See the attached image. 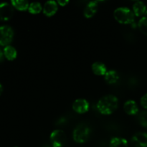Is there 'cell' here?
<instances>
[{"mask_svg": "<svg viewBox=\"0 0 147 147\" xmlns=\"http://www.w3.org/2000/svg\"><path fill=\"white\" fill-rule=\"evenodd\" d=\"M4 53H3L2 50L0 49V63L3 61V60H4Z\"/></svg>", "mask_w": 147, "mask_h": 147, "instance_id": "23", "label": "cell"}, {"mask_svg": "<svg viewBox=\"0 0 147 147\" xmlns=\"http://www.w3.org/2000/svg\"><path fill=\"white\" fill-rule=\"evenodd\" d=\"M58 9L57 3L55 1H48L45 3L42 11L47 17H52L57 12Z\"/></svg>", "mask_w": 147, "mask_h": 147, "instance_id": "10", "label": "cell"}, {"mask_svg": "<svg viewBox=\"0 0 147 147\" xmlns=\"http://www.w3.org/2000/svg\"><path fill=\"white\" fill-rule=\"evenodd\" d=\"M139 122L140 124L144 127L147 128V113L146 112H143L141 114L139 117Z\"/></svg>", "mask_w": 147, "mask_h": 147, "instance_id": "20", "label": "cell"}, {"mask_svg": "<svg viewBox=\"0 0 147 147\" xmlns=\"http://www.w3.org/2000/svg\"><path fill=\"white\" fill-rule=\"evenodd\" d=\"M14 14L13 6L9 3H0V20L7 21L12 17Z\"/></svg>", "mask_w": 147, "mask_h": 147, "instance_id": "6", "label": "cell"}, {"mask_svg": "<svg viewBox=\"0 0 147 147\" xmlns=\"http://www.w3.org/2000/svg\"><path fill=\"white\" fill-rule=\"evenodd\" d=\"M90 105L88 101L86 99L78 98L75 100L73 103V109L75 112L79 114H83L88 111Z\"/></svg>", "mask_w": 147, "mask_h": 147, "instance_id": "7", "label": "cell"}, {"mask_svg": "<svg viewBox=\"0 0 147 147\" xmlns=\"http://www.w3.org/2000/svg\"><path fill=\"white\" fill-rule=\"evenodd\" d=\"M11 4L13 7L20 11H26L30 7V3L25 0H12Z\"/></svg>", "mask_w": 147, "mask_h": 147, "instance_id": "17", "label": "cell"}, {"mask_svg": "<svg viewBox=\"0 0 147 147\" xmlns=\"http://www.w3.org/2000/svg\"><path fill=\"white\" fill-rule=\"evenodd\" d=\"M138 27H139V30L144 34L147 36V17L144 16L139 20V23H138Z\"/></svg>", "mask_w": 147, "mask_h": 147, "instance_id": "19", "label": "cell"}, {"mask_svg": "<svg viewBox=\"0 0 147 147\" xmlns=\"http://www.w3.org/2000/svg\"><path fill=\"white\" fill-rule=\"evenodd\" d=\"M14 37V31L10 26H0V45H9Z\"/></svg>", "mask_w": 147, "mask_h": 147, "instance_id": "4", "label": "cell"}, {"mask_svg": "<svg viewBox=\"0 0 147 147\" xmlns=\"http://www.w3.org/2000/svg\"><path fill=\"white\" fill-rule=\"evenodd\" d=\"M113 17L118 22L122 24H131L134 22V14L127 7H119L115 9Z\"/></svg>", "mask_w": 147, "mask_h": 147, "instance_id": "2", "label": "cell"}, {"mask_svg": "<svg viewBox=\"0 0 147 147\" xmlns=\"http://www.w3.org/2000/svg\"><path fill=\"white\" fill-rule=\"evenodd\" d=\"M133 12L136 17H142L147 14L146 6L143 1H136L133 4Z\"/></svg>", "mask_w": 147, "mask_h": 147, "instance_id": "11", "label": "cell"}, {"mask_svg": "<svg viewBox=\"0 0 147 147\" xmlns=\"http://www.w3.org/2000/svg\"><path fill=\"white\" fill-rule=\"evenodd\" d=\"M3 53H4V57L8 60H14L17 56V50L10 45L4 47Z\"/></svg>", "mask_w": 147, "mask_h": 147, "instance_id": "15", "label": "cell"}, {"mask_svg": "<svg viewBox=\"0 0 147 147\" xmlns=\"http://www.w3.org/2000/svg\"><path fill=\"white\" fill-rule=\"evenodd\" d=\"M119 75L117 73V71L113 70H111L107 71L106 75L104 76V79L106 82L109 84H115L119 81Z\"/></svg>", "mask_w": 147, "mask_h": 147, "instance_id": "14", "label": "cell"}, {"mask_svg": "<svg viewBox=\"0 0 147 147\" xmlns=\"http://www.w3.org/2000/svg\"><path fill=\"white\" fill-rule=\"evenodd\" d=\"M90 134V129L84 123L78 125L73 130V140L78 144H83L88 139Z\"/></svg>", "mask_w": 147, "mask_h": 147, "instance_id": "3", "label": "cell"}, {"mask_svg": "<svg viewBox=\"0 0 147 147\" xmlns=\"http://www.w3.org/2000/svg\"><path fill=\"white\" fill-rule=\"evenodd\" d=\"M43 9V7H42V4L40 2H32L30 4L28 11L30 14H40Z\"/></svg>", "mask_w": 147, "mask_h": 147, "instance_id": "18", "label": "cell"}, {"mask_svg": "<svg viewBox=\"0 0 147 147\" xmlns=\"http://www.w3.org/2000/svg\"><path fill=\"white\" fill-rule=\"evenodd\" d=\"M97 109L103 115H111L114 113L119 106V100L113 95H106L98 101Z\"/></svg>", "mask_w": 147, "mask_h": 147, "instance_id": "1", "label": "cell"}, {"mask_svg": "<svg viewBox=\"0 0 147 147\" xmlns=\"http://www.w3.org/2000/svg\"><path fill=\"white\" fill-rule=\"evenodd\" d=\"M131 140L137 147H147V133L138 132L134 135Z\"/></svg>", "mask_w": 147, "mask_h": 147, "instance_id": "8", "label": "cell"}, {"mask_svg": "<svg viewBox=\"0 0 147 147\" xmlns=\"http://www.w3.org/2000/svg\"><path fill=\"white\" fill-rule=\"evenodd\" d=\"M50 142L53 147H63L66 142V135L63 131L56 129L50 134Z\"/></svg>", "mask_w": 147, "mask_h": 147, "instance_id": "5", "label": "cell"}, {"mask_svg": "<svg viewBox=\"0 0 147 147\" xmlns=\"http://www.w3.org/2000/svg\"><path fill=\"white\" fill-rule=\"evenodd\" d=\"M123 109L128 115H131V116L136 115L139 112V108H138L137 104H136V101L133 100H129L125 102L124 105H123Z\"/></svg>", "mask_w": 147, "mask_h": 147, "instance_id": "12", "label": "cell"}, {"mask_svg": "<svg viewBox=\"0 0 147 147\" xmlns=\"http://www.w3.org/2000/svg\"><path fill=\"white\" fill-rule=\"evenodd\" d=\"M14 147H18V146H14Z\"/></svg>", "mask_w": 147, "mask_h": 147, "instance_id": "25", "label": "cell"}, {"mask_svg": "<svg viewBox=\"0 0 147 147\" xmlns=\"http://www.w3.org/2000/svg\"><path fill=\"white\" fill-rule=\"evenodd\" d=\"M2 91H3V87H2V86H1V83H0V95L1 94Z\"/></svg>", "mask_w": 147, "mask_h": 147, "instance_id": "24", "label": "cell"}, {"mask_svg": "<svg viewBox=\"0 0 147 147\" xmlns=\"http://www.w3.org/2000/svg\"><path fill=\"white\" fill-rule=\"evenodd\" d=\"M109 147H129V143L123 138L113 137L111 139Z\"/></svg>", "mask_w": 147, "mask_h": 147, "instance_id": "16", "label": "cell"}, {"mask_svg": "<svg viewBox=\"0 0 147 147\" xmlns=\"http://www.w3.org/2000/svg\"><path fill=\"white\" fill-rule=\"evenodd\" d=\"M92 71L95 75L98 76H105L107 73V67L104 63L101 62H96L92 65Z\"/></svg>", "mask_w": 147, "mask_h": 147, "instance_id": "13", "label": "cell"}, {"mask_svg": "<svg viewBox=\"0 0 147 147\" xmlns=\"http://www.w3.org/2000/svg\"><path fill=\"white\" fill-rule=\"evenodd\" d=\"M98 7V1H90L84 9V11H83L84 17L87 19L92 18L97 12Z\"/></svg>", "mask_w": 147, "mask_h": 147, "instance_id": "9", "label": "cell"}, {"mask_svg": "<svg viewBox=\"0 0 147 147\" xmlns=\"http://www.w3.org/2000/svg\"><path fill=\"white\" fill-rule=\"evenodd\" d=\"M57 3L60 6H62V7H65V6H66L67 4H68L69 1H60V0H59V1H57Z\"/></svg>", "mask_w": 147, "mask_h": 147, "instance_id": "22", "label": "cell"}, {"mask_svg": "<svg viewBox=\"0 0 147 147\" xmlns=\"http://www.w3.org/2000/svg\"><path fill=\"white\" fill-rule=\"evenodd\" d=\"M141 105H142V107L144 109H147V93H146L145 95H144L141 98Z\"/></svg>", "mask_w": 147, "mask_h": 147, "instance_id": "21", "label": "cell"}]
</instances>
